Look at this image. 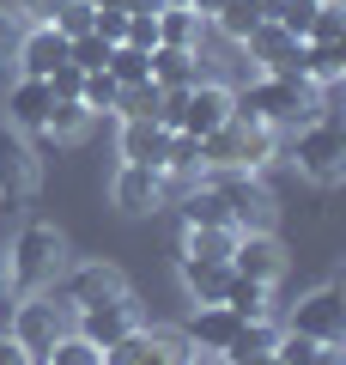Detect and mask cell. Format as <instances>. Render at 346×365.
<instances>
[{
	"mask_svg": "<svg viewBox=\"0 0 346 365\" xmlns=\"http://www.w3.org/2000/svg\"><path fill=\"white\" fill-rule=\"evenodd\" d=\"M206 25H213L225 43H237V49H243V37L261 25V6H256V0H225V6H219V13L206 19Z\"/></svg>",
	"mask_w": 346,
	"mask_h": 365,
	"instance_id": "25",
	"label": "cell"
},
{
	"mask_svg": "<svg viewBox=\"0 0 346 365\" xmlns=\"http://www.w3.org/2000/svg\"><path fill=\"white\" fill-rule=\"evenodd\" d=\"M231 122V86H219V79H194L189 91H182V104H177V128L182 134H213Z\"/></svg>",
	"mask_w": 346,
	"mask_h": 365,
	"instance_id": "12",
	"label": "cell"
},
{
	"mask_svg": "<svg viewBox=\"0 0 346 365\" xmlns=\"http://www.w3.org/2000/svg\"><path fill=\"white\" fill-rule=\"evenodd\" d=\"M43 365H103V353L91 347L85 335H73V329H67V335L49 347V359H43Z\"/></svg>",
	"mask_w": 346,
	"mask_h": 365,
	"instance_id": "29",
	"label": "cell"
},
{
	"mask_svg": "<svg viewBox=\"0 0 346 365\" xmlns=\"http://www.w3.org/2000/svg\"><path fill=\"white\" fill-rule=\"evenodd\" d=\"M177 280H182V292H189L194 304H219L225 287H231V262H194V256H182L177 262Z\"/></svg>",
	"mask_w": 346,
	"mask_h": 365,
	"instance_id": "20",
	"label": "cell"
},
{
	"mask_svg": "<svg viewBox=\"0 0 346 365\" xmlns=\"http://www.w3.org/2000/svg\"><path fill=\"white\" fill-rule=\"evenodd\" d=\"M115 91H122V86L98 67V73H85V86H79V104H85L91 116H110V110H115Z\"/></svg>",
	"mask_w": 346,
	"mask_h": 365,
	"instance_id": "30",
	"label": "cell"
},
{
	"mask_svg": "<svg viewBox=\"0 0 346 365\" xmlns=\"http://www.w3.org/2000/svg\"><path fill=\"white\" fill-rule=\"evenodd\" d=\"M206 177V189H213L219 201H225V213H231V225L237 232H273V189L261 182V170H201Z\"/></svg>",
	"mask_w": 346,
	"mask_h": 365,
	"instance_id": "5",
	"label": "cell"
},
{
	"mask_svg": "<svg viewBox=\"0 0 346 365\" xmlns=\"http://www.w3.org/2000/svg\"><path fill=\"white\" fill-rule=\"evenodd\" d=\"M6 335H13L19 347L31 353V365H37V359H49V347L67 335V311L49 299V292H31L25 304L6 311Z\"/></svg>",
	"mask_w": 346,
	"mask_h": 365,
	"instance_id": "7",
	"label": "cell"
},
{
	"mask_svg": "<svg viewBox=\"0 0 346 365\" xmlns=\"http://www.w3.org/2000/svg\"><path fill=\"white\" fill-rule=\"evenodd\" d=\"M231 110H237V116H249V122H261V128H273V134H285V128H298V122L322 116V98H316V86H310V79L261 73L249 91H231Z\"/></svg>",
	"mask_w": 346,
	"mask_h": 365,
	"instance_id": "1",
	"label": "cell"
},
{
	"mask_svg": "<svg viewBox=\"0 0 346 365\" xmlns=\"http://www.w3.org/2000/svg\"><path fill=\"white\" fill-rule=\"evenodd\" d=\"M103 73H110L115 86H140V79H152V61H146V49H128V43H115L110 61H103Z\"/></svg>",
	"mask_w": 346,
	"mask_h": 365,
	"instance_id": "28",
	"label": "cell"
},
{
	"mask_svg": "<svg viewBox=\"0 0 346 365\" xmlns=\"http://www.w3.org/2000/svg\"><path fill=\"white\" fill-rule=\"evenodd\" d=\"M79 86H85V73H79L73 61H61V67L49 73V91H55V98H79Z\"/></svg>",
	"mask_w": 346,
	"mask_h": 365,
	"instance_id": "35",
	"label": "cell"
},
{
	"mask_svg": "<svg viewBox=\"0 0 346 365\" xmlns=\"http://www.w3.org/2000/svg\"><path fill=\"white\" fill-rule=\"evenodd\" d=\"M61 6L67 0H19V19H25V25H43V19H55Z\"/></svg>",
	"mask_w": 346,
	"mask_h": 365,
	"instance_id": "36",
	"label": "cell"
},
{
	"mask_svg": "<svg viewBox=\"0 0 346 365\" xmlns=\"http://www.w3.org/2000/svg\"><path fill=\"white\" fill-rule=\"evenodd\" d=\"M37 365H43V359H37Z\"/></svg>",
	"mask_w": 346,
	"mask_h": 365,
	"instance_id": "47",
	"label": "cell"
},
{
	"mask_svg": "<svg viewBox=\"0 0 346 365\" xmlns=\"http://www.w3.org/2000/svg\"><path fill=\"white\" fill-rule=\"evenodd\" d=\"M31 189H37V158L19 140V128H0V207L19 213L31 201Z\"/></svg>",
	"mask_w": 346,
	"mask_h": 365,
	"instance_id": "13",
	"label": "cell"
},
{
	"mask_svg": "<svg viewBox=\"0 0 346 365\" xmlns=\"http://www.w3.org/2000/svg\"><path fill=\"white\" fill-rule=\"evenodd\" d=\"M219 6H225V0H189V13H201V19H213Z\"/></svg>",
	"mask_w": 346,
	"mask_h": 365,
	"instance_id": "43",
	"label": "cell"
},
{
	"mask_svg": "<svg viewBox=\"0 0 346 365\" xmlns=\"http://www.w3.org/2000/svg\"><path fill=\"white\" fill-rule=\"evenodd\" d=\"M49 104H55L49 79H37V73H19V86L6 91V122H13V128H43Z\"/></svg>",
	"mask_w": 346,
	"mask_h": 365,
	"instance_id": "18",
	"label": "cell"
},
{
	"mask_svg": "<svg viewBox=\"0 0 346 365\" xmlns=\"http://www.w3.org/2000/svg\"><path fill=\"white\" fill-rule=\"evenodd\" d=\"M316 365H346V359H340V341H322V347H316Z\"/></svg>",
	"mask_w": 346,
	"mask_h": 365,
	"instance_id": "42",
	"label": "cell"
},
{
	"mask_svg": "<svg viewBox=\"0 0 346 365\" xmlns=\"http://www.w3.org/2000/svg\"><path fill=\"white\" fill-rule=\"evenodd\" d=\"M292 165L304 170L310 182H322V189H334V182L346 177V128L334 116H310L292 128Z\"/></svg>",
	"mask_w": 346,
	"mask_h": 365,
	"instance_id": "4",
	"label": "cell"
},
{
	"mask_svg": "<svg viewBox=\"0 0 346 365\" xmlns=\"http://www.w3.org/2000/svg\"><path fill=\"white\" fill-rule=\"evenodd\" d=\"M177 207H182V225H231V213H225V201H219L213 189H206V177L194 182V189H189V195L177 201ZM231 232H237V225H231Z\"/></svg>",
	"mask_w": 346,
	"mask_h": 365,
	"instance_id": "26",
	"label": "cell"
},
{
	"mask_svg": "<svg viewBox=\"0 0 346 365\" xmlns=\"http://www.w3.org/2000/svg\"><path fill=\"white\" fill-rule=\"evenodd\" d=\"M231 244H237L231 225H182V256L194 262H231Z\"/></svg>",
	"mask_w": 346,
	"mask_h": 365,
	"instance_id": "22",
	"label": "cell"
},
{
	"mask_svg": "<svg viewBox=\"0 0 346 365\" xmlns=\"http://www.w3.org/2000/svg\"><path fill=\"white\" fill-rule=\"evenodd\" d=\"M256 6H261V19H280L285 13V0H256Z\"/></svg>",
	"mask_w": 346,
	"mask_h": 365,
	"instance_id": "44",
	"label": "cell"
},
{
	"mask_svg": "<svg viewBox=\"0 0 346 365\" xmlns=\"http://www.w3.org/2000/svg\"><path fill=\"white\" fill-rule=\"evenodd\" d=\"M0 365H31V353H25V347H19V341H13V335H0Z\"/></svg>",
	"mask_w": 346,
	"mask_h": 365,
	"instance_id": "40",
	"label": "cell"
},
{
	"mask_svg": "<svg viewBox=\"0 0 346 365\" xmlns=\"http://www.w3.org/2000/svg\"><path fill=\"white\" fill-rule=\"evenodd\" d=\"M316 6H322V0H285V13L273 19V25H280L285 37L304 43V37H310V25H316Z\"/></svg>",
	"mask_w": 346,
	"mask_h": 365,
	"instance_id": "33",
	"label": "cell"
},
{
	"mask_svg": "<svg viewBox=\"0 0 346 365\" xmlns=\"http://www.w3.org/2000/svg\"><path fill=\"white\" fill-rule=\"evenodd\" d=\"M6 268H13V287L43 292V287L55 280V274L67 268V237L55 232L49 220H31V225H19L13 250H6Z\"/></svg>",
	"mask_w": 346,
	"mask_h": 365,
	"instance_id": "3",
	"label": "cell"
},
{
	"mask_svg": "<svg viewBox=\"0 0 346 365\" xmlns=\"http://www.w3.org/2000/svg\"><path fill=\"white\" fill-rule=\"evenodd\" d=\"M231 274L261 280V287H280L285 280V244L273 232H237V244H231Z\"/></svg>",
	"mask_w": 346,
	"mask_h": 365,
	"instance_id": "11",
	"label": "cell"
},
{
	"mask_svg": "<svg viewBox=\"0 0 346 365\" xmlns=\"http://www.w3.org/2000/svg\"><path fill=\"white\" fill-rule=\"evenodd\" d=\"M67 323H73V335H85L91 347L103 353V347H115L122 335H134L146 317H140V299H134V292H122V299H103V304H85V311H73Z\"/></svg>",
	"mask_w": 346,
	"mask_h": 365,
	"instance_id": "9",
	"label": "cell"
},
{
	"mask_svg": "<svg viewBox=\"0 0 346 365\" xmlns=\"http://www.w3.org/2000/svg\"><path fill=\"white\" fill-rule=\"evenodd\" d=\"M164 140H170V128H164V122H152V116L122 122V165L164 170Z\"/></svg>",
	"mask_w": 346,
	"mask_h": 365,
	"instance_id": "15",
	"label": "cell"
},
{
	"mask_svg": "<svg viewBox=\"0 0 346 365\" xmlns=\"http://www.w3.org/2000/svg\"><path fill=\"white\" fill-rule=\"evenodd\" d=\"M304 43H346V13H340V0H322V6H316V25H310Z\"/></svg>",
	"mask_w": 346,
	"mask_h": 365,
	"instance_id": "31",
	"label": "cell"
},
{
	"mask_svg": "<svg viewBox=\"0 0 346 365\" xmlns=\"http://www.w3.org/2000/svg\"><path fill=\"white\" fill-rule=\"evenodd\" d=\"M231 365H273V359H231Z\"/></svg>",
	"mask_w": 346,
	"mask_h": 365,
	"instance_id": "45",
	"label": "cell"
},
{
	"mask_svg": "<svg viewBox=\"0 0 346 365\" xmlns=\"http://www.w3.org/2000/svg\"><path fill=\"white\" fill-rule=\"evenodd\" d=\"M304 79L316 91L340 86L346 79V43H304Z\"/></svg>",
	"mask_w": 346,
	"mask_h": 365,
	"instance_id": "21",
	"label": "cell"
},
{
	"mask_svg": "<svg viewBox=\"0 0 346 365\" xmlns=\"http://www.w3.org/2000/svg\"><path fill=\"white\" fill-rule=\"evenodd\" d=\"M237 323L243 317L237 311H225V304H194V317H189V347H201V353H225L231 347V335H237Z\"/></svg>",
	"mask_w": 346,
	"mask_h": 365,
	"instance_id": "17",
	"label": "cell"
},
{
	"mask_svg": "<svg viewBox=\"0 0 346 365\" xmlns=\"http://www.w3.org/2000/svg\"><path fill=\"white\" fill-rule=\"evenodd\" d=\"M164 6H189V0H158V13H164Z\"/></svg>",
	"mask_w": 346,
	"mask_h": 365,
	"instance_id": "46",
	"label": "cell"
},
{
	"mask_svg": "<svg viewBox=\"0 0 346 365\" xmlns=\"http://www.w3.org/2000/svg\"><path fill=\"white\" fill-rule=\"evenodd\" d=\"M225 311H237L249 323V317H273V287H261V280H243V274H231V287H225Z\"/></svg>",
	"mask_w": 346,
	"mask_h": 365,
	"instance_id": "23",
	"label": "cell"
},
{
	"mask_svg": "<svg viewBox=\"0 0 346 365\" xmlns=\"http://www.w3.org/2000/svg\"><path fill=\"white\" fill-rule=\"evenodd\" d=\"M0 304H13V268H6V250H0Z\"/></svg>",
	"mask_w": 346,
	"mask_h": 365,
	"instance_id": "41",
	"label": "cell"
},
{
	"mask_svg": "<svg viewBox=\"0 0 346 365\" xmlns=\"http://www.w3.org/2000/svg\"><path fill=\"white\" fill-rule=\"evenodd\" d=\"M280 329H292V335H310V341H346V299H340V287H316V292H304V299L285 311V323Z\"/></svg>",
	"mask_w": 346,
	"mask_h": 365,
	"instance_id": "8",
	"label": "cell"
},
{
	"mask_svg": "<svg viewBox=\"0 0 346 365\" xmlns=\"http://www.w3.org/2000/svg\"><path fill=\"white\" fill-rule=\"evenodd\" d=\"M243 55L261 67V73H280V79H304V43L285 37L273 19H261L256 31L243 37Z\"/></svg>",
	"mask_w": 346,
	"mask_h": 365,
	"instance_id": "10",
	"label": "cell"
},
{
	"mask_svg": "<svg viewBox=\"0 0 346 365\" xmlns=\"http://www.w3.org/2000/svg\"><path fill=\"white\" fill-rule=\"evenodd\" d=\"M146 61H152V86L158 91H189L194 79H206L201 73V49H170V43H158Z\"/></svg>",
	"mask_w": 346,
	"mask_h": 365,
	"instance_id": "19",
	"label": "cell"
},
{
	"mask_svg": "<svg viewBox=\"0 0 346 365\" xmlns=\"http://www.w3.org/2000/svg\"><path fill=\"white\" fill-rule=\"evenodd\" d=\"M98 13H158V0H91Z\"/></svg>",
	"mask_w": 346,
	"mask_h": 365,
	"instance_id": "39",
	"label": "cell"
},
{
	"mask_svg": "<svg viewBox=\"0 0 346 365\" xmlns=\"http://www.w3.org/2000/svg\"><path fill=\"white\" fill-rule=\"evenodd\" d=\"M85 128H91V110L79 104V98H55L49 116H43V134H49V140H79Z\"/></svg>",
	"mask_w": 346,
	"mask_h": 365,
	"instance_id": "27",
	"label": "cell"
},
{
	"mask_svg": "<svg viewBox=\"0 0 346 365\" xmlns=\"http://www.w3.org/2000/svg\"><path fill=\"white\" fill-rule=\"evenodd\" d=\"M13 55H19V67H25V73L49 79L55 67L67 61V37L49 25V19H43V25H25V31H19V49H13Z\"/></svg>",
	"mask_w": 346,
	"mask_h": 365,
	"instance_id": "14",
	"label": "cell"
},
{
	"mask_svg": "<svg viewBox=\"0 0 346 365\" xmlns=\"http://www.w3.org/2000/svg\"><path fill=\"white\" fill-rule=\"evenodd\" d=\"M91 31H98L103 43H122V31H128V13H98V19H91Z\"/></svg>",
	"mask_w": 346,
	"mask_h": 365,
	"instance_id": "38",
	"label": "cell"
},
{
	"mask_svg": "<svg viewBox=\"0 0 346 365\" xmlns=\"http://www.w3.org/2000/svg\"><path fill=\"white\" fill-rule=\"evenodd\" d=\"M19 31H25V19H19V13H6V6H0V61H6V55L19 49Z\"/></svg>",
	"mask_w": 346,
	"mask_h": 365,
	"instance_id": "37",
	"label": "cell"
},
{
	"mask_svg": "<svg viewBox=\"0 0 346 365\" xmlns=\"http://www.w3.org/2000/svg\"><path fill=\"white\" fill-rule=\"evenodd\" d=\"M110 201L122 213H158V207H164V201H158V170L122 165V170H115V182H110Z\"/></svg>",
	"mask_w": 346,
	"mask_h": 365,
	"instance_id": "16",
	"label": "cell"
},
{
	"mask_svg": "<svg viewBox=\"0 0 346 365\" xmlns=\"http://www.w3.org/2000/svg\"><path fill=\"white\" fill-rule=\"evenodd\" d=\"M91 19H98V6H91V0H67V6L49 19V25L61 31L67 43H73V37H85V31H91Z\"/></svg>",
	"mask_w": 346,
	"mask_h": 365,
	"instance_id": "32",
	"label": "cell"
},
{
	"mask_svg": "<svg viewBox=\"0 0 346 365\" xmlns=\"http://www.w3.org/2000/svg\"><path fill=\"white\" fill-rule=\"evenodd\" d=\"M43 292H49V299L61 304L67 317H73V311H85V304L122 299V292H128V274L115 268V262H103V256H98V262H67V268L55 274Z\"/></svg>",
	"mask_w": 346,
	"mask_h": 365,
	"instance_id": "6",
	"label": "cell"
},
{
	"mask_svg": "<svg viewBox=\"0 0 346 365\" xmlns=\"http://www.w3.org/2000/svg\"><path fill=\"white\" fill-rule=\"evenodd\" d=\"M122 43L128 49H158V13H128V31H122Z\"/></svg>",
	"mask_w": 346,
	"mask_h": 365,
	"instance_id": "34",
	"label": "cell"
},
{
	"mask_svg": "<svg viewBox=\"0 0 346 365\" xmlns=\"http://www.w3.org/2000/svg\"><path fill=\"white\" fill-rule=\"evenodd\" d=\"M280 158V134L231 110L225 128L201 134V170H268Z\"/></svg>",
	"mask_w": 346,
	"mask_h": 365,
	"instance_id": "2",
	"label": "cell"
},
{
	"mask_svg": "<svg viewBox=\"0 0 346 365\" xmlns=\"http://www.w3.org/2000/svg\"><path fill=\"white\" fill-rule=\"evenodd\" d=\"M201 31H206V19L189 13V6H164L158 13V43H170V49H201Z\"/></svg>",
	"mask_w": 346,
	"mask_h": 365,
	"instance_id": "24",
	"label": "cell"
}]
</instances>
